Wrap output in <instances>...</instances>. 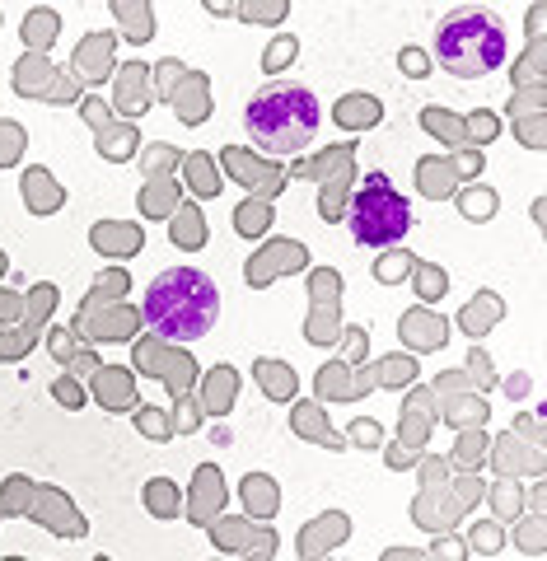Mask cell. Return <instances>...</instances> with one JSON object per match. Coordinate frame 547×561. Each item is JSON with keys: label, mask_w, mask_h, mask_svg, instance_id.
Listing matches in <instances>:
<instances>
[{"label": "cell", "mask_w": 547, "mask_h": 561, "mask_svg": "<svg viewBox=\"0 0 547 561\" xmlns=\"http://www.w3.org/2000/svg\"><path fill=\"white\" fill-rule=\"evenodd\" d=\"M141 318L155 337L169 342H197L216 328L220 318V290L216 281L197 267H169L145 286L141 300Z\"/></svg>", "instance_id": "obj_1"}, {"label": "cell", "mask_w": 547, "mask_h": 561, "mask_svg": "<svg viewBox=\"0 0 547 561\" xmlns=\"http://www.w3.org/2000/svg\"><path fill=\"white\" fill-rule=\"evenodd\" d=\"M244 122L253 141L272 155H295L314 141L318 122H323V103L304 80H267V85L248 99Z\"/></svg>", "instance_id": "obj_2"}, {"label": "cell", "mask_w": 547, "mask_h": 561, "mask_svg": "<svg viewBox=\"0 0 547 561\" xmlns=\"http://www.w3.org/2000/svg\"><path fill=\"white\" fill-rule=\"evenodd\" d=\"M505 57H510V33L505 19L487 5H454L435 29V61L459 80L491 75Z\"/></svg>", "instance_id": "obj_3"}, {"label": "cell", "mask_w": 547, "mask_h": 561, "mask_svg": "<svg viewBox=\"0 0 547 561\" xmlns=\"http://www.w3.org/2000/svg\"><path fill=\"white\" fill-rule=\"evenodd\" d=\"M412 230V202L389 183V173H365V187L351 197V234L356 244L389 248Z\"/></svg>", "instance_id": "obj_4"}, {"label": "cell", "mask_w": 547, "mask_h": 561, "mask_svg": "<svg viewBox=\"0 0 547 561\" xmlns=\"http://www.w3.org/2000/svg\"><path fill=\"white\" fill-rule=\"evenodd\" d=\"M346 122V127H375L379 122V103L365 99V103H351V113H337Z\"/></svg>", "instance_id": "obj_5"}]
</instances>
